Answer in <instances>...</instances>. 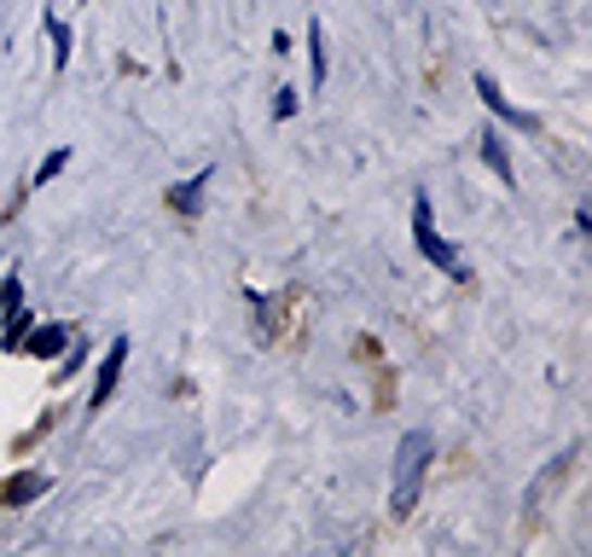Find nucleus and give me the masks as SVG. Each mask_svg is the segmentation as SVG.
Returning <instances> with one entry per match:
<instances>
[{
	"label": "nucleus",
	"instance_id": "f257e3e1",
	"mask_svg": "<svg viewBox=\"0 0 592 557\" xmlns=\"http://www.w3.org/2000/svg\"><path fill=\"white\" fill-rule=\"evenodd\" d=\"M436 459V435L430 430H407L395 442V477H389V511L407 517L418 505V488H425V470Z\"/></svg>",
	"mask_w": 592,
	"mask_h": 557
},
{
	"label": "nucleus",
	"instance_id": "f03ea898",
	"mask_svg": "<svg viewBox=\"0 0 592 557\" xmlns=\"http://www.w3.org/2000/svg\"><path fill=\"white\" fill-rule=\"evenodd\" d=\"M413 244H418V256H425L436 274H453V279H470V267L465 256L453 250L442 232H436V210H430V192H413Z\"/></svg>",
	"mask_w": 592,
	"mask_h": 557
},
{
	"label": "nucleus",
	"instance_id": "7ed1b4c3",
	"mask_svg": "<svg viewBox=\"0 0 592 557\" xmlns=\"http://www.w3.org/2000/svg\"><path fill=\"white\" fill-rule=\"evenodd\" d=\"M123 366H128V337H116V343L105 349V360L93 366V413H99V407H111L116 383H123Z\"/></svg>",
	"mask_w": 592,
	"mask_h": 557
},
{
	"label": "nucleus",
	"instance_id": "20e7f679",
	"mask_svg": "<svg viewBox=\"0 0 592 557\" xmlns=\"http://www.w3.org/2000/svg\"><path fill=\"white\" fill-rule=\"evenodd\" d=\"M71 337H76V326H64V319H36V326H29V337H24V349L18 354H36V360H59L64 349H71Z\"/></svg>",
	"mask_w": 592,
	"mask_h": 557
},
{
	"label": "nucleus",
	"instance_id": "39448f33",
	"mask_svg": "<svg viewBox=\"0 0 592 557\" xmlns=\"http://www.w3.org/2000/svg\"><path fill=\"white\" fill-rule=\"evenodd\" d=\"M210 180H215V168H204V175H192V180H175L163 204L175 215H186V221H198V215H204V198H210Z\"/></svg>",
	"mask_w": 592,
	"mask_h": 557
},
{
	"label": "nucleus",
	"instance_id": "423d86ee",
	"mask_svg": "<svg viewBox=\"0 0 592 557\" xmlns=\"http://www.w3.org/2000/svg\"><path fill=\"white\" fill-rule=\"evenodd\" d=\"M477 93H482V105H488V116H500V123H505V128H540V123H534V116H529V111H517V105H512V99H505V93H500V81H494V76H488V71H477Z\"/></svg>",
	"mask_w": 592,
	"mask_h": 557
},
{
	"label": "nucleus",
	"instance_id": "0eeeda50",
	"mask_svg": "<svg viewBox=\"0 0 592 557\" xmlns=\"http://www.w3.org/2000/svg\"><path fill=\"white\" fill-rule=\"evenodd\" d=\"M47 488H53V477H47V470H18V477L0 482V505H7V511H18V505H36Z\"/></svg>",
	"mask_w": 592,
	"mask_h": 557
},
{
	"label": "nucleus",
	"instance_id": "6e6552de",
	"mask_svg": "<svg viewBox=\"0 0 592 557\" xmlns=\"http://www.w3.org/2000/svg\"><path fill=\"white\" fill-rule=\"evenodd\" d=\"M477 140H482V163L500 175V186H517V168H512V145H505V134H500L494 123H488V128L477 134Z\"/></svg>",
	"mask_w": 592,
	"mask_h": 557
},
{
	"label": "nucleus",
	"instance_id": "1a4fd4ad",
	"mask_svg": "<svg viewBox=\"0 0 592 557\" xmlns=\"http://www.w3.org/2000/svg\"><path fill=\"white\" fill-rule=\"evenodd\" d=\"M47 36H53V71H71V53H76V29L59 18V12H47Z\"/></svg>",
	"mask_w": 592,
	"mask_h": 557
},
{
	"label": "nucleus",
	"instance_id": "9d476101",
	"mask_svg": "<svg viewBox=\"0 0 592 557\" xmlns=\"http://www.w3.org/2000/svg\"><path fill=\"white\" fill-rule=\"evenodd\" d=\"M308 88L314 93L326 88V29H319V18L308 24Z\"/></svg>",
	"mask_w": 592,
	"mask_h": 557
},
{
	"label": "nucleus",
	"instance_id": "9b49d317",
	"mask_svg": "<svg viewBox=\"0 0 592 557\" xmlns=\"http://www.w3.org/2000/svg\"><path fill=\"white\" fill-rule=\"evenodd\" d=\"M29 326H36V314H29V308L7 314V319H0V349H7V354H18V349H24V337H29Z\"/></svg>",
	"mask_w": 592,
	"mask_h": 557
},
{
	"label": "nucleus",
	"instance_id": "f8f14e48",
	"mask_svg": "<svg viewBox=\"0 0 592 557\" xmlns=\"http://www.w3.org/2000/svg\"><path fill=\"white\" fill-rule=\"evenodd\" d=\"M71 157H76V151H71V145H59V151H47V157H41V168H36V175H29V192H36V186H53V180L64 175V168H71Z\"/></svg>",
	"mask_w": 592,
	"mask_h": 557
},
{
	"label": "nucleus",
	"instance_id": "ddd939ff",
	"mask_svg": "<svg viewBox=\"0 0 592 557\" xmlns=\"http://www.w3.org/2000/svg\"><path fill=\"white\" fill-rule=\"evenodd\" d=\"M59 360H64V366L53 371V378H59V383H71V378H76V371H88V337H71V349H64V354H59Z\"/></svg>",
	"mask_w": 592,
	"mask_h": 557
},
{
	"label": "nucleus",
	"instance_id": "4468645a",
	"mask_svg": "<svg viewBox=\"0 0 592 557\" xmlns=\"http://www.w3.org/2000/svg\"><path fill=\"white\" fill-rule=\"evenodd\" d=\"M18 308H24V274L12 267V274L0 279V319H7V314H18Z\"/></svg>",
	"mask_w": 592,
	"mask_h": 557
},
{
	"label": "nucleus",
	"instance_id": "2eb2a0df",
	"mask_svg": "<svg viewBox=\"0 0 592 557\" xmlns=\"http://www.w3.org/2000/svg\"><path fill=\"white\" fill-rule=\"evenodd\" d=\"M274 116L285 123V116H297V88H279V99H274Z\"/></svg>",
	"mask_w": 592,
	"mask_h": 557
}]
</instances>
